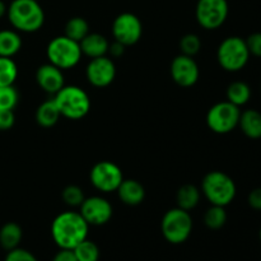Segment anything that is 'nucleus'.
I'll list each match as a JSON object with an SVG mask.
<instances>
[{
    "instance_id": "dca6fc26",
    "label": "nucleus",
    "mask_w": 261,
    "mask_h": 261,
    "mask_svg": "<svg viewBox=\"0 0 261 261\" xmlns=\"http://www.w3.org/2000/svg\"><path fill=\"white\" fill-rule=\"evenodd\" d=\"M116 191L120 200L130 206L139 205V204L143 203L145 198L144 186L139 181L133 180V178H127V180L124 178Z\"/></svg>"
},
{
    "instance_id": "aec40b11",
    "label": "nucleus",
    "mask_w": 261,
    "mask_h": 261,
    "mask_svg": "<svg viewBox=\"0 0 261 261\" xmlns=\"http://www.w3.org/2000/svg\"><path fill=\"white\" fill-rule=\"evenodd\" d=\"M22 228L14 222H8L0 228V246L7 251L17 249L22 241Z\"/></svg>"
},
{
    "instance_id": "7c9ffc66",
    "label": "nucleus",
    "mask_w": 261,
    "mask_h": 261,
    "mask_svg": "<svg viewBox=\"0 0 261 261\" xmlns=\"http://www.w3.org/2000/svg\"><path fill=\"white\" fill-rule=\"evenodd\" d=\"M4 261H38L37 257L32 254V252L27 251L24 249H13L8 251L7 256Z\"/></svg>"
},
{
    "instance_id": "f03ea898",
    "label": "nucleus",
    "mask_w": 261,
    "mask_h": 261,
    "mask_svg": "<svg viewBox=\"0 0 261 261\" xmlns=\"http://www.w3.org/2000/svg\"><path fill=\"white\" fill-rule=\"evenodd\" d=\"M7 15L10 24L20 32H37L45 23V12L37 0H13Z\"/></svg>"
},
{
    "instance_id": "0eeeda50",
    "label": "nucleus",
    "mask_w": 261,
    "mask_h": 261,
    "mask_svg": "<svg viewBox=\"0 0 261 261\" xmlns=\"http://www.w3.org/2000/svg\"><path fill=\"white\" fill-rule=\"evenodd\" d=\"M46 54L48 61L61 70L74 68L83 55L79 42L66 37L65 35L53 38L48 42Z\"/></svg>"
},
{
    "instance_id": "c85d7f7f",
    "label": "nucleus",
    "mask_w": 261,
    "mask_h": 261,
    "mask_svg": "<svg viewBox=\"0 0 261 261\" xmlns=\"http://www.w3.org/2000/svg\"><path fill=\"white\" fill-rule=\"evenodd\" d=\"M19 94L14 86L0 87V111L2 110H14L17 106Z\"/></svg>"
},
{
    "instance_id": "4be33fe9",
    "label": "nucleus",
    "mask_w": 261,
    "mask_h": 261,
    "mask_svg": "<svg viewBox=\"0 0 261 261\" xmlns=\"http://www.w3.org/2000/svg\"><path fill=\"white\" fill-rule=\"evenodd\" d=\"M176 201H177L178 208L190 212L200 201V190L195 185H190V184L181 186L176 194Z\"/></svg>"
},
{
    "instance_id": "b1692460",
    "label": "nucleus",
    "mask_w": 261,
    "mask_h": 261,
    "mask_svg": "<svg viewBox=\"0 0 261 261\" xmlns=\"http://www.w3.org/2000/svg\"><path fill=\"white\" fill-rule=\"evenodd\" d=\"M89 33V24L84 18L74 17L65 24V36L71 40L81 42Z\"/></svg>"
},
{
    "instance_id": "7ed1b4c3",
    "label": "nucleus",
    "mask_w": 261,
    "mask_h": 261,
    "mask_svg": "<svg viewBox=\"0 0 261 261\" xmlns=\"http://www.w3.org/2000/svg\"><path fill=\"white\" fill-rule=\"evenodd\" d=\"M201 191L212 205L227 206L236 198L234 181L222 171H211L201 181Z\"/></svg>"
},
{
    "instance_id": "9b49d317",
    "label": "nucleus",
    "mask_w": 261,
    "mask_h": 261,
    "mask_svg": "<svg viewBox=\"0 0 261 261\" xmlns=\"http://www.w3.org/2000/svg\"><path fill=\"white\" fill-rule=\"evenodd\" d=\"M143 24L139 17L125 12L117 15L112 23V36L115 41L124 46H133L142 38Z\"/></svg>"
},
{
    "instance_id": "72a5a7b5",
    "label": "nucleus",
    "mask_w": 261,
    "mask_h": 261,
    "mask_svg": "<svg viewBox=\"0 0 261 261\" xmlns=\"http://www.w3.org/2000/svg\"><path fill=\"white\" fill-rule=\"evenodd\" d=\"M249 205L255 211H261V188H256L249 194Z\"/></svg>"
},
{
    "instance_id": "412c9836",
    "label": "nucleus",
    "mask_w": 261,
    "mask_h": 261,
    "mask_svg": "<svg viewBox=\"0 0 261 261\" xmlns=\"http://www.w3.org/2000/svg\"><path fill=\"white\" fill-rule=\"evenodd\" d=\"M22 47V38L15 31H0V56L13 58Z\"/></svg>"
},
{
    "instance_id": "5701e85b",
    "label": "nucleus",
    "mask_w": 261,
    "mask_h": 261,
    "mask_svg": "<svg viewBox=\"0 0 261 261\" xmlns=\"http://www.w3.org/2000/svg\"><path fill=\"white\" fill-rule=\"evenodd\" d=\"M227 101L236 105L237 107H241L246 105L251 98V88L247 83L241 81L233 82L227 88Z\"/></svg>"
},
{
    "instance_id": "c756f323",
    "label": "nucleus",
    "mask_w": 261,
    "mask_h": 261,
    "mask_svg": "<svg viewBox=\"0 0 261 261\" xmlns=\"http://www.w3.org/2000/svg\"><path fill=\"white\" fill-rule=\"evenodd\" d=\"M64 203L69 206H81L86 196H84L83 190L76 185H69L61 193Z\"/></svg>"
},
{
    "instance_id": "f3484780",
    "label": "nucleus",
    "mask_w": 261,
    "mask_h": 261,
    "mask_svg": "<svg viewBox=\"0 0 261 261\" xmlns=\"http://www.w3.org/2000/svg\"><path fill=\"white\" fill-rule=\"evenodd\" d=\"M79 45H81V50L83 55L88 56L91 59H96L99 58V56H105L109 53L110 42L103 35L89 32L79 42Z\"/></svg>"
},
{
    "instance_id": "2f4dec72",
    "label": "nucleus",
    "mask_w": 261,
    "mask_h": 261,
    "mask_svg": "<svg viewBox=\"0 0 261 261\" xmlns=\"http://www.w3.org/2000/svg\"><path fill=\"white\" fill-rule=\"evenodd\" d=\"M246 45L250 51V55H254L256 58H261V32H255L247 37Z\"/></svg>"
},
{
    "instance_id": "f257e3e1",
    "label": "nucleus",
    "mask_w": 261,
    "mask_h": 261,
    "mask_svg": "<svg viewBox=\"0 0 261 261\" xmlns=\"http://www.w3.org/2000/svg\"><path fill=\"white\" fill-rule=\"evenodd\" d=\"M89 224L81 213L63 212L51 224V236L60 249L73 250L76 245L88 237Z\"/></svg>"
},
{
    "instance_id": "e433bc0d",
    "label": "nucleus",
    "mask_w": 261,
    "mask_h": 261,
    "mask_svg": "<svg viewBox=\"0 0 261 261\" xmlns=\"http://www.w3.org/2000/svg\"><path fill=\"white\" fill-rule=\"evenodd\" d=\"M7 10L8 8L7 5H5V3L3 2V0H0V18H3L5 14H7Z\"/></svg>"
},
{
    "instance_id": "a211bd4d",
    "label": "nucleus",
    "mask_w": 261,
    "mask_h": 261,
    "mask_svg": "<svg viewBox=\"0 0 261 261\" xmlns=\"http://www.w3.org/2000/svg\"><path fill=\"white\" fill-rule=\"evenodd\" d=\"M240 129L250 139H260L261 138V112L257 110H245L240 115Z\"/></svg>"
},
{
    "instance_id": "9d476101",
    "label": "nucleus",
    "mask_w": 261,
    "mask_h": 261,
    "mask_svg": "<svg viewBox=\"0 0 261 261\" xmlns=\"http://www.w3.org/2000/svg\"><path fill=\"white\" fill-rule=\"evenodd\" d=\"M89 180L97 190L102 193L116 191L124 180L121 168L110 161H101L92 167L89 172Z\"/></svg>"
},
{
    "instance_id": "c9c22d12",
    "label": "nucleus",
    "mask_w": 261,
    "mask_h": 261,
    "mask_svg": "<svg viewBox=\"0 0 261 261\" xmlns=\"http://www.w3.org/2000/svg\"><path fill=\"white\" fill-rule=\"evenodd\" d=\"M125 47H126V46H124L122 43L117 42V41H114V42L110 43L109 46L110 55L114 56V58H120V56L124 55Z\"/></svg>"
},
{
    "instance_id": "423d86ee",
    "label": "nucleus",
    "mask_w": 261,
    "mask_h": 261,
    "mask_svg": "<svg viewBox=\"0 0 261 261\" xmlns=\"http://www.w3.org/2000/svg\"><path fill=\"white\" fill-rule=\"evenodd\" d=\"M162 234L172 245L184 244L193 232V218L188 211L172 208L163 216L161 222Z\"/></svg>"
},
{
    "instance_id": "f8f14e48",
    "label": "nucleus",
    "mask_w": 261,
    "mask_h": 261,
    "mask_svg": "<svg viewBox=\"0 0 261 261\" xmlns=\"http://www.w3.org/2000/svg\"><path fill=\"white\" fill-rule=\"evenodd\" d=\"M81 216L89 226H103L112 217V205L102 196H91L81 204Z\"/></svg>"
},
{
    "instance_id": "4468645a",
    "label": "nucleus",
    "mask_w": 261,
    "mask_h": 261,
    "mask_svg": "<svg viewBox=\"0 0 261 261\" xmlns=\"http://www.w3.org/2000/svg\"><path fill=\"white\" fill-rule=\"evenodd\" d=\"M170 71L173 82L184 88L193 87L199 81V75H200L196 61L191 56L182 55V54L173 59Z\"/></svg>"
},
{
    "instance_id": "58836bf2",
    "label": "nucleus",
    "mask_w": 261,
    "mask_h": 261,
    "mask_svg": "<svg viewBox=\"0 0 261 261\" xmlns=\"http://www.w3.org/2000/svg\"><path fill=\"white\" fill-rule=\"evenodd\" d=\"M260 89H261V86H260Z\"/></svg>"
},
{
    "instance_id": "ddd939ff",
    "label": "nucleus",
    "mask_w": 261,
    "mask_h": 261,
    "mask_svg": "<svg viewBox=\"0 0 261 261\" xmlns=\"http://www.w3.org/2000/svg\"><path fill=\"white\" fill-rule=\"evenodd\" d=\"M86 76L89 83L97 88L110 86L116 76V66L112 59L105 56L91 59L86 68Z\"/></svg>"
},
{
    "instance_id": "a878e982",
    "label": "nucleus",
    "mask_w": 261,
    "mask_h": 261,
    "mask_svg": "<svg viewBox=\"0 0 261 261\" xmlns=\"http://www.w3.org/2000/svg\"><path fill=\"white\" fill-rule=\"evenodd\" d=\"M227 222V212L224 206L212 205L204 214V223L211 229H221Z\"/></svg>"
},
{
    "instance_id": "6e6552de",
    "label": "nucleus",
    "mask_w": 261,
    "mask_h": 261,
    "mask_svg": "<svg viewBox=\"0 0 261 261\" xmlns=\"http://www.w3.org/2000/svg\"><path fill=\"white\" fill-rule=\"evenodd\" d=\"M241 110L228 101L218 102L209 109L206 114V125L217 134H228L239 126Z\"/></svg>"
},
{
    "instance_id": "6ab92c4d",
    "label": "nucleus",
    "mask_w": 261,
    "mask_h": 261,
    "mask_svg": "<svg viewBox=\"0 0 261 261\" xmlns=\"http://www.w3.org/2000/svg\"><path fill=\"white\" fill-rule=\"evenodd\" d=\"M60 117V111H59L54 98L42 102V103L37 107L35 114L36 122L42 127L54 126V125H56V122L59 121Z\"/></svg>"
},
{
    "instance_id": "4c0bfd02",
    "label": "nucleus",
    "mask_w": 261,
    "mask_h": 261,
    "mask_svg": "<svg viewBox=\"0 0 261 261\" xmlns=\"http://www.w3.org/2000/svg\"><path fill=\"white\" fill-rule=\"evenodd\" d=\"M259 237H260V241H261V228H260V232H259Z\"/></svg>"
},
{
    "instance_id": "bb28decb",
    "label": "nucleus",
    "mask_w": 261,
    "mask_h": 261,
    "mask_svg": "<svg viewBox=\"0 0 261 261\" xmlns=\"http://www.w3.org/2000/svg\"><path fill=\"white\" fill-rule=\"evenodd\" d=\"M78 261H98L99 260V249L93 241L86 239L81 244L76 245L73 249Z\"/></svg>"
},
{
    "instance_id": "20e7f679",
    "label": "nucleus",
    "mask_w": 261,
    "mask_h": 261,
    "mask_svg": "<svg viewBox=\"0 0 261 261\" xmlns=\"http://www.w3.org/2000/svg\"><path fill=\"white\" fill-rule=\"evenodd\" d=\"M54 101L61 116L69 120H81L91 110L88 93L78 86H64L56 94Z\"/></svg>"
},
{
    "instance_id": "f704fd0d",
    "label": "nucleus",
    "mask_w": 261,
    "mask_h": 261,
    "mask_svg": "<svg viewBox=\"0 0 261 261\" xmlns=\"http://www.w3.org/2000/svg\"><path fill=\"white\" fill-rule=\"evenodd\" d=\"M53 261H78V260H76L73 250L60 249V251L54 256Z\"/></svg>"
},
{
    "instance_id": "393cba45",
    "label": "nucleus",
    "mask_w": 261,
    "mask_h": 261,
    "mask_svg": "<svg viewBox=\"0 0 261 261\" xmlns=\"http://www.w3.org/2000/svg\"><path fill=\"white\" fill-rule=\"evenodd\" d=\"M18 76L17 64L12 58L0 56V87L13 86Z\"/></svg>"
},
{
    "instance_id": "cd10ccee",
    "label": "nucleus",
    "mask_w": 261,
    "mask_h": 261,
    "mask_svg": "<svg viewBox=\"0 0 261 261\" xmlns=\"http://www.w3.org/2000/svg\"><path fill=\"white\" fill-rule=\"evenodd\" d=\"M201 48V41L200 37L195 33H186L181 37L180 40V50L182 55L186 56H194L200 51Z\"/></svg>"
},
{
    "instance_id": "2eb2a0df",
    "label": "nucleus",
    "mask_w": 261,
    "mask_h": 261,
    "mask_svg": "<svg viewBox=\"0 0 261 261\" xmlns=\"http://www.w3.org/2000/svg\"><path fill=\"white\" fill-rule=\"evenodd\" d=\"M36 82L46 93L50 94H56L65 86L61 69L53 65L51 63L43 64L37 69V71H36Z\"/></svg>"
},
{
    "instance_id": "39448f33",
    "label": "nucleus",
    "mask_w": 261,
    "mask_h": 261,
    "mask_svg": "<svg viewBox=\"0 0 261 261\" xmlns=\"http://www.w3.org/2000/svg\"><path fill=\"white\" fill-rule=\"evenodd\" d=\"M250 51L246 41L239 36H229L224 38L217 50V60L219 65L227 71L236 73L242 70L250 60Z\"/></svg>"
},
{
    "instance_id": "1a4fd4ad",
    "label": "nucleus",
    "mask_w": 261,
    "mask_h": 261,
    "mask_svg": "<svg viewBox=\"0 0 261 261\" xmlns=\"http://www.w3.org/2000/svg\"><path fill=\"white\" fill-rule=\"evenodd\" d=\"M228 12L227 0H198L195 17L201 27L213 31L224 24Z\"/></svg>"
},
{
    "instance_id": "473e14b6",
    "label": "nucleus",
    "mask_w": 261,
    "mask_h": 261,
    "mask_svg": "<svg viewBox=\"0 0 261 261\" xmlns=\"http://www.w3.org/2000/svg\"><path fill=\"white\" fill-rule=\"evenodd\" d=\"M14 122L15 116L13 110H2V111H0V130H2V132L12 129Z\"/></svg>"
}]
</instances>
